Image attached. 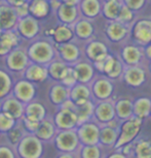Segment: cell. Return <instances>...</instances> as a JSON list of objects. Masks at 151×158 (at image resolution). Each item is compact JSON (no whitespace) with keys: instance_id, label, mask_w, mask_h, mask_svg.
Returning a JSON list of instances; mask_svg holds the SVG:
<instances>
[{"instance_id":"obj_1","label":"cell","mask_w":151,"mask_h":158,"mask_svg":"<svg viewBox=\"0 0 151 158\" xmlns=\"http://www.w3.org/2000/svg\"><path fill=\"white\" fill-rule=\"evenodd\" d=\"M26 51L31 62L45 66L50 61L58 57L55 44L48 38L42 36L29 41L26 44Z\"/></svg>"},{"instance_id":"obj_2","label":"cell","mask_w":151,"mask_h":158,"mask_svg":"<svg viewBox=\"0 0 151 158\" xmlns=\"http://www.w3.org/2000/svg\"><path fill=\"white\" fill-rule=\"evenodd\" d=\"M4 68L8 70L13 76L20 77L30 63V59L28 57L26 46L21 44L19 47L14 48L10 53L2 58Z\"/></svg>"},{"instance_id":"obj_3","label":"cell","mask_w":151,"mask_h":158,"mask_svg":"<svg viewBox=\"0 0 151 158\" xmlns=\"http://www.w3.org/2000/svg\"><path fill=\"white\" fill-rule=\"evenodd\" d=\"M43 144L34 133H26L16 146L19 158H41L43 155Z\"/></svg>"},{"instance_id":"obj_4","label":"cell","mask_w":151,"mask_h":158,"mask_svg":"<svg viewBox=\"0 0 151 158\" xmlns=\"http://www.w3.org/2000/svg\"><path fill=\"white\" fill-rule=\"evenodd\" d=\"M42 22L31 17L30 15L27 17L20 18L17 20V26L14 30L19 34L21 40L25 43L34 40L35 38L41 36L42 33Z\"/></svg>"},{"instance_id":"obj_5","label":"cell","mask_w":151,"mask_h":158,"mask_svg":"<svg viewBox=\"0 0 151 158\" xmlns=\"http://www.w3.org/2000/svg\"><path fill=\"white\" fill-rule=\"evenodd\" d=\"M130 35L134 44L137 46L143 48L151 44V19H136L130 27Z\"/></svg>"},{"instance_id":"obj_6","label":"cell","mask_w":151,"mask_h":158,"mask_svg":"<svg viewBox=\"0 0 151 158\" xmlns=\"http://www.w3.org/2000/svg\"><path fill=\"white\" fill-rule=\"evenodd\" d=\"M75 129L58 130L57 135H55L52 142H54L55 147L57 148L59 152L74 153L78 149L80 142L78 139Z\"/></svg>"},{"instance_id":"obj_7","label":"cell","mask_w":151,"mask_h":158,"mask_svg":"<svg viewBox=\"0 0 151 158\" xmlns=\"http://www.w3.org/2000/svg\"><path fill=\"white\" fill-rule=\"evenodd\" d=\"M11 94L20 101H22L23 103L30 102L36 98V84L24 79V77H17V80H14Z\"/></svg>"},{"instance_id":"obj_8","label":"cell","mask_w":151,"mask_h":158,"mask_svg":"<svg viewBox=\"0 0 151 158\" xmlns=\"http://www.w3.org/2000/svg\"><path fill=\"white\" fill-rule=\"evenodd\" d=\"M57 56L68 65H73L83 57V51L75 40L61 44H55Z\"/></svg>"},{"instance_id":"obj_9","label":"cell","mask_w":151,"mask_h":158,"mask_svg":"<svg viewBox=\"0 0 151 158\" xmlns=\"http://www.w3.org/2000/svg\"><path fill=\"white\" fill-rule=\"evenodd\" d=\"M52 121L58 130H69L75 129L78 126L77 116L74 110L67 108H58L57 112L55 113Z\"/></svg>"},{"instance_id":"obj_10","label":"cell","mask_w":151,"mask_h":158,"mask_svg":"<svg viewBox=\"0 0 151 158\" xmlns=\"http://www.w3.org/2000/svg\"><path fill=\"white\" fill-rule=\"evenodd\" d=\"M90 84L91 96H94L95 99H97L98 101L108 99L113 93V83L105 76L94 77V80Z\"/></svg>"},{"instance_id":"obj_11","label":"cell","mask_w":151,"mask_h":158,"mask_svg":"<svg viewBox=\"0 0 151 158\" xmlns=\"http://www.w3.org/2000/svg\"><path fill=\"white\" fill-rule=\"evenodd\" d=\"M75 130L81 145H97L98 142H99L100 128L98 126V124L94 123V122L87 121L85 123H82L78 125Z\"/></svg>"},{"instance_id":"obj_12","label":"cell","mask_w":151,"mask_h":158,"mask_svg":"<svg viewBox=\"0 0 151 158\" xmlns=\"http://www.w3.org/2000/svg\"><path fill=\"white\" fill-rule=\"evenodd\" d=\"M82 51L85 59H87L91 63L102 60L110 54L106 44L99 40H91L87 41Z\"/></svg>"},{"instance_id":"obj_13","label":"cell","mask_w":151,"mask_h":158,"mask_svg":"<svg viewBox=\"0 0 151 158\" xmlns=\"http://www.w3.org/2000/svg\"><path fill=\"white\" fill-rule=\"evenodd\" d=\"M142 123H143V119L138 118L136 116L126 119L120 127L121 132L117 141V147L120 145L126 144L128 142H131L140 131Z\"/></svg>"},{"instance_id":"obj_14","label":"cell","mask_w":151,"mask_h":158,"mask_svg":"<svg viewBox=\"0 0 151 158\" xmlns=\"http://www.w3.org/2000/svg\"><path fill=\"white\" fill-rule=\"evenodd\" d=\"M105 35L111 43H121L130 35V26L117 20L108 21L105 27Z\"/></svg>"},{"instance_id":"obj_15","label":"cell","mask_w":151,"mask_h":158,"mask_svg":"<svg viewBox=\"0 0 151 158\" xmlns=\"http://www.w3.org/2000/svg\"><path fill=\"white\" fill-rule=\"evenodd\" d=\"M71 66H72L74 73H75L78 83L88 85L94 80L96 70H95L93 63L91 61H88L87 59L81 58L80 60H78L76 63H74Z\"/></svg>"},{"instance_id":"obj_16","label":"cell","mask_w":151,"mask_h":158,"mask_svg":"<svg viewBox=\"0 0 151 158\" xmlns=\"http://www.w3.org/2000/svg\"><path fill=\"white\" fill-rule=\"evenodd\" d=\"M72 29L74 32L75 40L80 41H88L93 40L95 35V25L91 20H88L87 18L80 17L72 25Z\"/></svg>"},{"instance_id":"obj_17","label":"cell","mask_w":151,"mask_h":158,"mask_svg":"<svg viewBox=\"0 0 151 158\" xmlns=\"http://www.w3.org/2000/svg\"><path fill=\"white\" fill-rule=\"evenodd\" d=\"M0 111L7 113L11 117H14L17 120H20L24 117L25 103L20 101L10 93L3 99L0 100Z\"/></svg>"},{"instance_id":"obj_18","label":"cell","mask_w":151,"mask_h":158,"mask_svg":"<svg viewBox=\"0 0 151 158\" xmlns=\"http://www.w3.org/2000/svg\"><path fill=\"white\" fill-rule=\"evenodd\" d=\"M144 58L143 48L135 44L124 46L120 53V60L126 66L140 65Z\"/></svg>"},{"instance_id":"obj_19","label":"cell","mask_w":151,"mask_h":158,"mask_svg":"<svg viewBox=\"0 0 151 158\" xmlns=\"http://www.w3.org/2000/svg\"><path fill=\"white\" fill-rule=\"evenodd\" d=\"M17 18L14 8L4 1L0 2V29L2 31L14 30L17 26Z\"/></svg>"},{"instance_id":"obj_20","label":"cell","mask_w":151,"mask_h":158,"mask_svg":"<svg viewBox=\"0 0 151 158\" xmlns=\"http://www.w3.org/2000/svg\"><path fill=\"white\" fill-rule=\"evenodd\" d=\"M54 16L58 20V23L70 26H72L81 17L78 6H76V5H69L63 3V2L58 7V10H56Z\"/></svg>"},{"instance_id":"obj_21","label":"cell","mask_w":151,"mask_h":158,"mask_svg":"<svg viewBox=\"0 0 151 158\" xmlns=\"http://www.w3.org/2000/svg\"><path fill=\"white\" fill-rule=\"evenodd\" d=\"M20 77H24L37 85L46 82L48 80V73H47V68L45 65L30 62Z\"/></svg>"},{"instance_id":"obj_22","label":"cell","mask_w":151,"mask_h":158,"mask_svg":"<svg viewBox=\"0 0 151 158\" xmlns=\"http://www.w3.org/2000/svg\"><path fill=\"white\" fill-rule=\"evenodd\" d=\"M94 117L97 122L104 125L112 120L115 117L114 104L112 103V101L106 99L97 101V103L95 102Z\"/></svg>"},{"instance_id":"obj_23","label":"cell","mask_w":151,"mask_h":158,"mask_svg":"<svg viewBox=\"0 0 151 158\" xmlns=\"http://www.w3.org/2000/svg\"><path fill=\"white\" fill-rule=\"evenodd\" d=\"M23 40L14 30L2 31L0 33V58L6 56L11 50L19 47Z\"/></svg>"},{"instance_id":"obj_24","label":"cell","mask_w":151,"mask_h":158,"mask_svg":"<svg viewBox=\"0 0 151 158\" xmlns=\"http://www.w3.org/2000/svg\"><path fill=\"white\" fill-rule=\"evenodd\" d=\"M124 82L131 87H140L146 81V73L140 65L126 66L122 73Z\"/></svg>"},{"instance_id":"obj_25","label":"cell","mask_w":151,"mask_h":158,"mask_svg":"<svg viewBox=\"0 0 151 158\" xmlns=\"http://www.w3.org/2000/svg\"><path fill=\"white\" fill-rule=\"evenodd\" d=\"M28 5L29 15L40 22L45 21L52 15L49 0H29Z\"/></svg>"},{"instance_id":"obj_26","label":"cell","mask_w":151,"mask_h":158,"mask_svg":"<svg viewBox=\"0 0 151 158\" xmlns=\"http://www.w3.org/2000/svg\"><path fill=\"white\" fill-rule=\"evenodd\" d=\"M69 88L60 82H54L48 89V99L55 106H61L67 99H69Z\"/></svg>"},{"instance_id":"obj_27","label":"cell","mask_w":151,"mask_h":158,"mask_svg":"<svg viewBox=\"0 0 151 158\" xmlns=\"http://www.w3.org/2000/svg\"><path fill=\"white\" fill-rule=\"evenodd\" d=\"M49 40L55 44H61L75 40L72 26L58 23L57 25L52 27V33Z\"/></svg>"},{"instance_id":"obj_28","label":"cell","mask_w":151,"mask_h":158,"mask_svg":"<svg viewBox=\"0 0 151 158\" xmlns=\"http://www.w3.org/2000/svg\"><path fill=\"white\" fill-rule=\"evenodd\" d=\"M24 117L30 119V120L40 122L47 117V111L45 106L37 100L36 98L30 102L25 103V111H24Z\"/></svg>"},{"instance_id":"obj_29","label":"cell","mask_w":151,"mask_h":158,"mask_svg":"<svg viewBox=\"0 0 151 158\" xmlns=\"http://www.w3.org/2000/svg\"><path fill=\"white\" fill-rule=\"evenodd\" d=\"M102 0H80L77 5L80 16L93 21L102 13Z\"/></svg>"},{"instance_id":"obj_30","label":"cell","mask_w":151,"mask_h":158,"mask_svg":"<svg viewBox=\"0 0 151 158\" xmlns=\"http://www.w3.org/2000/svg\"><path fill=\"white\" fill-rule=\"evenodd\" d=\"M58 129L56 127V125L52 121V118L46 117L45 119H43L42 121L39 122V126H38L36 132L34 133L40 141H42L43 143L47 142H52L54 139L55 135H57Z\"/></svg>"},{"instance_id":"obj_31","label":"cell","mask_w":151,"mask_h":158,"mask_svg":"<svg viewBox=\"0 0 151 158\" xmlns=\"http://www.w3.org/2000/svg\"><path fill=\"white\" fill-rule=\"evenodd\" d=\"M69 66L67 63L62 61L58 57L52 60L48 64L46 65L47 73H48V80L52 82H61L66 76Z\"/></svg>"},{"instance_id":"obj_32","label":"cell","mask_w":151,"mask_h":158,"mask_svg":"<svg viewBox=\"0 0 151 158\" xmlns=\"http://www.w3.org/2000/svg\"><path fill=\"white\" fill-rule=\"evenodd\" d=\"M69 99L72 100L75 106L84 103L85 101L91 99L90 86L87 84H81V83L75 84L69 90Z\"/></svg>"},{"instance_id":"obj_33","label":"cell","mask_w":151,"mask_h":158,"mask_svg":"<svg viewBox=\"0 0 151 158\" xmlns=\"http://www.w3.org/2000/svg\"><path fill=\"white\" fill-rule=\"evenodd\" d=\"M74 111H75L76 116H77L78 125L85 123L87 121H91V119L94 117L95 102L93 101V99H90L85 101L84 103L77 104L74 108Z\"/></svg>"},{"instance_id":"obj_34","label":"cell","mask_w":151,"mask_h":158,"mask_svg":"<svg viewBox=\"0 0 151 158\" xmlns=\"http://www.w3.org/2000/svg\"><path fill=\"white\" fill-rule=\"evenodd\" d=\"M14 83V76L4 67H0V100L10 95Z\"/></svg>"},{"instance_id":"obj_35","label":"cell","mask_w":151,"mask_h":158,"mask_svg":"<svg viewBox=\"0 0 151 158\" xmlns=\"http://www.w3.org/2000/svg\"><path fill=\"white\" fill-rule=\"evenodd\" d=\"M121 5H122L121 0H105L102 4V13L101 14L107 21L116 20Z\"/></svg>"},{"instance_id":"obj_36","label":"cell","mask_w":151,"mask_h":158,"mask_svg":"<svg viewBox=\"0 0 151 158\" xmlns=\"http://www.w3.org/2000/svg\"><path fill=\"white\" fill-rule=\"evenodd\" d=\"M151 100L147 97L138 98L133 103V115L138 118L144 119L150 115Z\"/></svg>"},{"instance_id":"obj_37","label":"cell","mask_w":151,"mask_h":158,"mask_svg":"<svg viewBox=\"0 0 151 158\" xmlns=\"http://www.w3.org/2000/svg\"><path fill=\"white\" fill-rule=\"evenodd\" d=\"M115 114L120 120H126V119L133 117V102L128 98H122L116 101L114 106Z\"/></svg>"},{"instance_id":"obj_38","label":"cell","mask_w":151,"mask_h":158,"mask_svg":"<svg viewBox=\"0 0 151 158\" xmlns=\"http://www.w3.org/2000/svg\"><path fill=\"white\" fill-rule=\"evenodd\" d=\"M26 133L27 132H26V130L24 129L22 123H21V121L19 120L17 123L14 125L10 131H7L4 135H5V138H6V141L10 143V145H13L14 147H16Z\"/></svg>"},{"instance_id":"obj_39","label":"cell","mask_w":151,"mask_h":158,"mask_svg":"<svg viewBox=\"0 0 151 158\" xmlns=\"http://www.w3.org/2000/svg\"><path fill=\"white\" fill-rule=\"evenodd\" d=\"M117 132L116 129L109 127L108 125H104L100 129L99 132V141H101L104 145H111L116 141Z\"/></svg>"},{"instance_id":"obj_40","label":"cell","mask_w":151,"mask_h":158,"mask_svg":"<svg viewBox=\"0 0 151 158\" xmlns=\"http://www.w3.org/2000/svg\"><path fill=\"white\" fill-rule=\"evenodd\" d=\"M116 20L131 27V25L136 20V11L132 10L131 8H129L128 6H126V5L122 3Z\"/></svg>"},{"instance_id":"obj_41","label":"cell","mask_w":151,"mask_h":158,"mask_svg":"<svg viewBox=\"0 0 151 158\" xmlns=\"http://www.w3.org/2000/svg\"><path fill=\"white\" fill-rule=\"evenodd\" d=\"M17 121L19 120L11 117L7 113L0 111V132L2 135H5L7 131H10L17 123Z\"/></svg>"},{"instance_id":"obj_42","label":"cell","mask_w":151,"mask_h":158,"mask_svg":"<svg viewBox=\"0 0 151 158\" xmlns=\"http://www.w3.org/2000/svg\"><path fill=\"white\" fill-rule=\"evenodd\" d=\"M123 70H124V64L122 63V61L120 60V58L116 57V59H115V61H114V64L112 65L111 69L109 70V73L106 74L105 77H107L108 79H110V80L118 79L119 77L122 76Z\"/></svg>"},{"instance_id":"obj_43","label":"cell","mask_w":151,"mask_h":158,"mask_svg":"<svg viewBox=\"0 0 151 158\" xmlns=\"http://www.w3.org/2000/svg\"><path fill=\"white\" fill-rule=\"evenodd\" d=\"M0 158H19L16 147L10 145L7 141L0 143Z\"/></svg>"},{"instance_id":"obj_44","label":"cell","mask_w":151,"mask_h":158,"mask_svg":"<svg viewBox=\"0 0 151 158\" xmlns=\"http://www.w3.org/2000/svg\"><path fill=\"white\" fill-rule=\"evenodd\" d=\"M139 158H151V145L150 143L142 141L138 144L136 149Z\"/></svg>"},{"instance_id":"obj_45","label":"cell","mask_w":151,"mask_h":158,"mask_svg":"<svg viewBox=\"0 0 151 158\" xmlns=\"http://www.w3.org/2000/svg\"><path fill=\"white\" fill-rule=\"evenodd\" d=\"M81 158H100V150L96 145L83 146L81 148Z\"/></svg>"},{"instance_id":"obj_46","label":"cell","mask_w":151,"mask_h":158,"mask_svg":"<svg viewBox=\"0 0 151 158\" xmlns=\"http://www.w3.org/2000/svg\"><path fill=\"white\" fill-rule=\"evenodd\" d=\"M62 83L64 86H66L67 88H72L74 85L75 84H77V79H76V76H75V73H74V70H73V68L72 66H69V69H68L67 71V73H66V76L64 77V79L62 80V81L60 82Z\"/></svg>"},{"instance_id":"obj_47","label":"cell","mask_w":151,"mask_h":158,"mask_svg":"<svg viewBox=\"0 0 151 158\" xmlns=\"http://www.w3.org/2000/svg\"><path fill=\"white\" fill-rule=\"evenodd\" d=\"M20 121H21V123H22V125H23L24 129L26 130V132H27V133H35V132H36L38 126H39V122L30 120V119H27L25 117L20 119Z\"/></svg>"},{"instance_id":"obj_48","label":"cell","mask_w":151,"mask_h":158,"mask_svg":"<svg viewBox=\"0 0 151 158\" xmlns=\"http://www.w3.org/2000/svg\"><path fill=\"white\" fill-rule=\"evenodd\" d=\"M121 1L126 6H128L134 11L142 10L144 7L145 3H146V0H121Z\"/></svg>"},{"instance_id":"obj_49","label":"cell","mask_w":151,"mask_h":158,"mask_svg":"<svg viewBox=\"0 0 151 158\" xmlns=\"http://www.w3.org/2000/svg\"><path fill=\"white\" fill-rule=\"evenodd\" d=\"M14 10H16V14L17 18H24V17H27L29 16V5H28V2L26 3H23L21 5H17V6L14 7Z\"/></svg>"},{"instance_id":"obj_50","label":"cell","mask_w":151,"mask_h":158,"mask_svg":"<svg viewBox=\"0 0 151 158\" xmlns=\"http://www.w3.org/2000/svg\"><path fill=\"white\" fill-rule=\"evenodd\" d=\"M61 3H62L61 0H49V5H50V10H52V15L56 13V10H58V7L60 6Z\"/></svg>"},{"instance_id":"obj_51","label":"cell","mask_w":151,"mask_h":158,"mask_svg":"<svg viewBox=\"0 0 151 158\" xmlns=\"http://www.w3.org/2000/svg\"><path fill=\"white\" fill-rule=\"evenodd\" d=\"M4 1L10 5H11L13 7H16V6H17V5L26 3V2H28L29 0H4Z\"/></svg>"},{"instance_id":"obj_52","label":"cell","mask_w":151,"mask_h":158,"mask_svg":"<svg viewBox=\"0 0 151 158\" xmlns=\"http://www.w3.org/2000/svg\"><path fill=\"white\" fill-rule=\"evenodd\" d=\"M143 53L145 58H147L148 60H151V44L143 47Z\"/></svg>"},{"instance_id":"obj_53","label":"cell","mask_w":151,"mask_h":158,"mask_svg":"<svg viewBox=\"0 0 151 158\" xmlns=\"http://www.w3.org/2000/svg\"><path fill=\"white\" fill-rule=\"evenodd\" d=\"M56 158H76L74 153H68V152H60Z\"/></svg>"},{"instance_id":"obj_54","label":"cell","mask_w":151,"mask_h":158,"mask_svg":"<svg viewBox=\"0 0 151 158\" xmlns=\"http://www.w3.org/2000/svg\"><path fill=\"white\" fill-rule=\"evenodd\" d=\"M63 3H66V4H69V5H77L79 4L80 0H61Z\"/></svg>"},{"instance_id":"obj_55","label":"cell","mask_w":151,"mask_h":158,"mask_svg":"<svg viewBox=\"0 0 151 158\" xmlns=\"http://www.w3.org/2000/svg\"><path fill=\"white\" fill-rule=\"evenodd\" d=\"M111 158H123L122 156H119V155H114V156H112Z\"/></svg>"},{"instance_id":"obj_56","label":"cell","mask_w":151,"mask_h":158,"mask_svg":"<svg viewBox=\"0 0 151 158\" xmlns=\"http://www.w3.org/2000/svg\"><path fill=\"white\" fill-rule=\"evenodd\" d=\"M149 69H150V71H151V60H150V63H149Z\"/></svg>"},{"instance_id":"obj_57","label":"cell","mask_w":151,"mask_h":158,"mask_svg":"<svg viewBox=\"0 0 151 158\" xmlns=\"http://www.w3.org/2000/svg\"><path fill=\"white\" fill-rule=\"evenodd\" d=\"M1 135H2V133H1V132H0V136H1Z\"/></svg>"},{"instance_id":"obj_58","label":"cell","mask_w":151,"mask_h":158,"mask_svg":"<svg viewBox=\"0 0 151 158\" xmlns=\"http://www.w3.org/2000/svg\"><path fill=\"white\" fill-rule=\"evenodd\" d=\"M1 32H2V30H1V29H0V33H1Z\"/></svg>"},{"instance_id":"obj_59","label":"cell","mask_w":151,"mask_h":158,"mask_svg":"<svg viewBox=\"0 0 151 158\" xmlns=\"http://www.w3.org/2000/svg\"><path fill=\"white\" fill-rule=\"evenodd\" d=\"M1 1H3V0H0V2H1Z\"/></svg>"},{"instance_id":"obj_60","label":"cell","mask_w":151,"mask_h":158,"mask_svg":"<svg viewBox=\"0 0 151 158\" xmlns=\"http://www.w3.org/2000/svg\"><path fill=\"white\" fill-rule=\"evenodd\" d=\"M150 114H151V111H150Z\"/></svg>"}]
</instances>
